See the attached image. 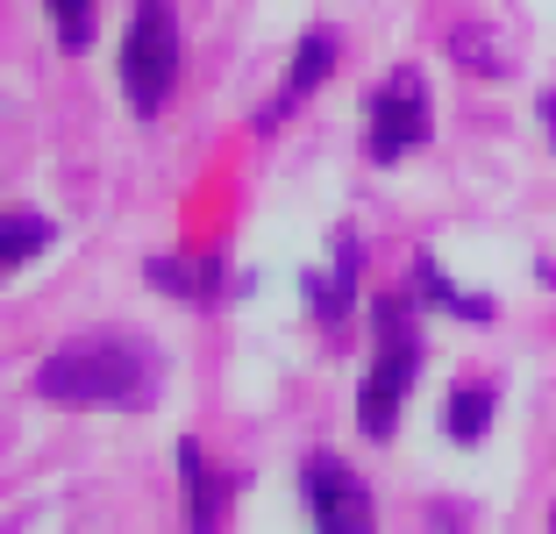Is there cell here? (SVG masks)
<instances>
[{
	"label": "cell",
	"mask_w": 556,
	"mask_h": 534,
	"mask_svg": "<svg viewBox=\"0 0 556 534\" xmlns=\"http://www.w3.org/2000/svg\"><path fill=\"white\" fill-rule=\"evenodd\" d=\"M36 392L50 406H108V414H143L150 399L164 392V356L143 349L129 335H79L65 349H50L36 364Z\"/></svg>",
	"instance_id": "1"
},
{
	"label": "cell",
	"mask_w": 556,
	"mask_h": 534,
	"mask_svg": "<svg viewBox=\"0 0 556 534\" xmlns=\"http://www.w3.org/2000/svg\"><path fill=\"white\" fill-rule=\"evenodd\" d=\"M414 371H421L414 300H378V349H371V371H364V392H357V428L371 442L393 435L400 406H407V392H414Z\"/></svg>",
	"instance_id": "2"
},
{
	"label": "cell",
	"mask_w": 556,
	"mask_h": 534,
	"mask_svg": "<svg viewBox=\"0 0 556 534\" xmlns=\"http://www.w3.org/2000/svg\"><path fill=\"white\" fill-rule=\"evenodd\" d=\"M179 86V15L172 0H136L129 36H122V93L136 114H157Z\"/></svg>",
	"instance_id": "3"
},
{
	"label": "cell",
	"mask_w": 556,
	"mask_h": 534,
	"mask_svg": "<svg viewBox=\"0 0 556 534\" xmlns=\"http://www.w3.org/2000/svg\"><path fill=\"white\" fill-rule=\"evenodd\" d=\"M300 485H307V513H314V534H371V492L364 478L343 463V456H307L300 470Z\"/></svg>",
	"instance_id": "4"
},
{
	"label": "cell",
	"mask_w": 556,
	"mask_h": 534,
	"mask_svg": "<svg viewBox=\"0 0 556 534\" xmlns=\"http://www.w3.org/2000/svg\"><path fill=\"white\" fill-rule=\"evenodd\" d=\"M421 143H428V93H421V72L400 65L393 79H378V93H371V157L393 164Z\"/></svg>",
	"instance_id": "5"
},
{
	"label": "cell",
	"mask_w": 556,
	"mask_h": 534,
	"mask_svg": "<svg viewBox=\"0 0 556 534\" xmlns=\"http://www.w3.org/2000/svg\"><path fill=\"white\" fill-rule=\"evenodd\" d=\"M307 307L328 335L350 328V307H357V228H336V257H328V271L307 278Z\"/></svg>",
	"instance_id": "6"
},
{
	"label": "cell",
	"mask_w": 556,
	"mask_h": 534,
	"mask_svg": "<svg viewBox=\"0 0 556 534\" xmlns=\"http://www.w3.org/2000/svg\"><path fill=\"white\" fill-rule=\"evenodd\" d=\"M328 72H336V29H307V36H300V50H293V65H286V86H278V100L257 114V129H278V122H286V114H293L300 100H307L314 86L328 79Z\"/></svg>",
	"instance_id": "7"
},
{
	"label": "cell",
	"mask_w": 556,
	"mask_h": 534,
	"mask_svg": "<svg viewBox=\"0 0 556 534\" xmlns=\"http://www.w3.org/2000/svg\"><path fill=\"white\" fill-rule=\"evenodd\" d=\"M179 478H186V534H222V513H229V485H222V470L207 463L193 435L179 442Z\"/></svg>",
	"instance_id": "8"
},
{
	"label": "cell",
	"mask_w": 556,
	"mask_h": 534,
	"mask_svg": "<svg viewBox=\"0 0 556 534\" xmlns=\"http://www.w3.org/2000/svg\"><path fill=\"white\" fill-rule=\"evenodd\" d=\"M143 278H150V292H172V300H214L222 264L214 257H150Z\"/></svg>",
	"instance_id": "9"
},
{
	"label": "cell",
	"mask_w": 556,
	"mask_h": 534,
	"mask_svg": "<svg viewBox=\"0 0 556 534\" xmlns=\"http://www.w3.org/2000/svg\"><path fill=\"white\" fill-rule=\"evenodd\" d=\"M414 285H421L428 307L457 314V321H471V328H485V321H492V300H478V292H457V285H450V271H442L435 257H414Z\"/></svg>",
	"instance_id": "10"
},
{
	"label": "cell",
	"mask_w": 556,
	"mask_h": 534,
	"mask_svg": "<svg viewBox=\"0 0 556 534\" xmlns=\"http://www.w3.org/2000/svg\"><path fill=\"white\" fill-rule=\"evenodd\" d=\"M492 414H500V392L492 385H457L450 399H442V428H450V442H485V428H492Z\"/></svg>",
	"instance_id": "11"
},
{
	"label": "cell",
	"mask_w": 556,
	"mask_h": 534,
	"mask_svg": "<svg viewBox=\"0 0 556 534\" xmlns=\"http://www.w3.org/2000/svg\"><path fill=\"white\" fill-rule=\"evenodd\" d=\"M50 236H58V228H50L43 214L8 207V214H0V264H8V271H22V264H29L36 250H50Z\"/></svg>",
	"instance_id": "12"
},
{
	"label": "cell",
	"mask_w": 556,
	"mask_h": 534,
	"mask_svg": "<svg viewBox=\"0 0 556 534\" xmlns=\"http://www.w3.org/2000/svg\"><path fill=\"white\" fill-rule=\"evenodd\" d=\"M450 58H457L464 72H478V79H500V72L514 65L507 58V43L492 29H478V22H464V29H450Z\"/></svg>",
	"instance_id": "13"
},
{
	"label": "cell",
	"mask_w": 556,
	"mask_h": 534,
	"mask_svg": "<svg viewBox=\"0 0 556 534\" xmlns=\"http://www.w3.org/2000/svg\"><path fill=\"white\" fill-rule=\"evenodd\" d=\"M50 15H58V43L86 50V36H93V0H50Z\"/></svg>",
	"instance_id": "14"
},
{
	"label": "cell",
	"mask_w": 556,
	"mask_h": 534,
	"mask_svg": "<svg viewBox=\"0 0 556 534\" xmlns=\"http://www.w3.org/2000/svg\"><path fill=\"white\" fill-rule=\"evenodd\" d=\"M535 114H542V129H549V143H556V93H542V100H535Z\"/></svg>",
	"instance_id": "15"
},
{
	"label": "cell",
	"mask_w": 556,
	"mask_h": 534,
	"mask_svg": "<svg viewBox=\"0 0 556 534\" xmlns=\"http://www.w3.org/2000/svg\"><path fill=\"white\" fill-rule=\"evenodd\" d=\"M549 534H556V513H549Z\"/></svg>",
	"instance_id": "16"
}]
</instances>
